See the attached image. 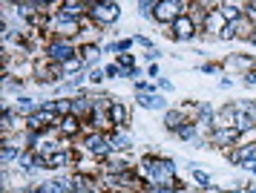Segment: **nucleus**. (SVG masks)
Listing matches in <instances>:
<instances>
[{
    "label": "nucleus",
    "instance_id": "15",
    "mask_svg": "<svg viewBox=\"0 0 256 193\" xmlns=\"http://www.w3.org/2000/svg\"><path fill=\"white\" fill-rule=\"evenodd\" d=\"M98 55H101V49H98L95 44L81 46V61H84V64H95V61H98Z\"/></svg>",
    "mask_w": 256,
    "mask_h": 193
},
{
    "label": "nucleus",
    "instance_id": "23",
    "mask_svg": "<svg viewBox=\"0 0 256 193\" xmlns=\"http://www.w3.org/2000/svg\"><path fill=\"white\" fill-rule=\"evenodd\" d=\"M244 84H256V72H244Z\"/></svg>",
    "mask_w": 256,
    "mask_h": 193
},
{
    "label": "nucleus",
    "instance_id": "21",
    "mask_svg": "<svg viewBox=\"0 0 256 193\" xmlns=\"http://www.w3.org/2000/svg\"><path fill=\"white\" fill-rule=\"evenodd\" d=\"M178 136H182V138H193V136H196V124H184L182 130H178Z\"/></svg>",
    "mask_w": 256,
    "mask_h": 193
},
{
    "label": "nucleus",
    "instance_id": "1",
    "mask_svg": "<svg viewBox=\"0 0 256 193\" xmlns=\"http://www.w3.org/2000/svg\"><path fill=\"white\" fill-rule=\"evenodd\" d=\"M141 170H144V176H147L152 184H173L176 164L167 161V159H144Z\"/></svg>",
    "mask_w": 256,
    "mask_h": 193
},
{
    "label": "nucleus",
    "instance_id": "9",
    "mask_svg": "<svg viewBox=\"0 0 256 193\" xmlns=\"http://www.w3.org/2000/svg\"><path fill=\"white\" fill-rule=\"evenodd\" d=\"M138 104H141V107H147V110H162L167 101H164L162 95H147V92H138Z\"/></svg>",
    "mask_w": 256,
    "mask_h": 193
},
{
    "label": "nucleus",
    "instance_id": "14",
    "mask_svg": "<svg viewBox=\"0 0 256 193\" xmlns=\"http://www.w3.org/2000/svg\"><path fill=\"white\" fill-rule=\"evenodd\" d=\"M84 9H86L84 3H60V6H58V12H60V15H66V18H78Z\"/></svg>",
    "mask_w": 256,
    "mask_h": 193
},
{
    "label": "nucleus",
    "instance_id": "20",
    "mask_svg": "<svg viewBox=\"0 0 256 193\" xmlns=\"http://www.w3.org/2000/svg\"><path fill=\"white\" fill-rule=\"evenodd\" d=\"M32 107H35L32 98H20V101H18V110H20V113H32Z\"/></svg>",
    "mask_w": 256,
    "mask_h": 193
},
{
    "label": "nucleus",
    "instance_id": "24",
    "mask_svg": "<svg viewBox=\"0 0 256 193\" xmlns=\"http://www.w3.org/2000/svg\"><path fill=\"white\" fill-rule=\"evenodd\" d=\"M35 193H44V190H40V187H38V190H35Z\"/></svg>",
    "mask_w": 256,
    "mask_h": 193
},
{
    "label": "nucleus",
    "instance_id": "13",
    "mask_svg": "<svg viewBox=\"0 0 256 193\" xmlns=\"http://www.w3.org/2000/svg\"><path fill=\"white\" fill-rule=\"evenodd\" d=\"M236 138H239V130H236V127H230V130H216V141H219V144H233V141H236Z\"/></svg>",
    "mask_w": 256,
    "mask_h": 193
},
{
    "label": "nucleus",
    "instance_id": "19",
    "mask_svg": "<svg viewBox=\"0 0 256 193\" xmlns=\"http://www.w3.org/2000/svg\"><path fill=\"white\" fill-rule=\"evenodd\" d=\"M193 179H196V184H210L208 170H202V167H193Z\"/></svg>",
    "mask_w": 256,
    "mask_h": 193
},
{
    "label": "nucleus",
    "instance_id": "16",
    "mask_svg": "<svg viewBox=\"0 0 256 193\" xmlns=\"http://www.w3.org/2000/svg\"><path fill=\"white\" fill-rule=\"evenodd\" d=\"M230 26H233V32H236V35H242V38H248V35L254 32V23H250V21H244V18L233 21Z\"/></svg>",
    "mask_w": 256,
    "mask_h": 193
},
{
    "label": "nucleus",
    "instance_id": "22",
    "mask_svg": "<svg viewBox=\"0 0 256 193\" xmlns=\"http://www.w3.org/2000/svg\"><path fill=\"white\" fill-rule=\"evenodd\" d=\"M106 72H101V69H95L92 75H90V81H92V84H101V78H104Z\"/></svg>",
    "mask_w": 256,
    "mask_h": 193
},
{
    "label": "nucleus",
    "instance_id": "18",
    "mask_svg": "<svg viewBox=\"0 0 256 193\" xmlns=\"http://www.w3.org/2000/svg\"><path fill=\"white\" fill-rule=\"evenodd\" d=\"M20 156H24V153L14 147V144H6V147H3V164H9V161L20 159Z\"/></svg>",
    "mask_w": 256,
    "mask_h": 193
},
{
    "label": "nucleus",
    "instance_id": "8",
    "mask_svg": "<svg viewBox=\"0 0 256 193\" xmlns=\"http://www.w3.org/2000/svg\"><path fill=\"white\" fill-rule=\"evenodd\" d=\"M92 113H95L92 98H78V101H72V115H92Z\"/></svg>",
    "mask_w": 256,
    "mask_h": 193
},
{
    "label": "nucleus",
    "instance_id": "17",
    "mask_svg": "<svg viewBox=\"0 0 256 193\" xmlns=\"http://www.w3.org/2000/svg\"><path fill=\"white\" fill-rule=\"evenodd\" d=\"M81 67H84L81 58H72V61H66V64L60 67V72H66V75H75V72H81Z\"/></svg>",
    "mask_w": 256,
    "mask_h": 193
},
{
    "label": "nucleus",
    "instance_id": "2",
    "mask_svg": "<svg viewBox=\"0 0 256 193\" xmlns=\"http://www.w3.org/2000/svg\"><path fill=\"white\" fill-rule=\"evenodd\" d=\"M184 3H178V0H162V3H156V21L162 23H170V21H178L182 15H184Z\"/></svg>",
    "mask_w": 256,
    "mask_h": 193
},
{
    "label": "nucleus",
    "instance_id": "11",
    "mask_svg": "<svg viewBox=\"0 0 256 193\" xmlns=\"http://www.w3.org/2000/svg\"><path fill=\"white\" fill-rule=\"evenodd\" d=\"M164 124H167V130H176V133H178V130L184 127V115L178 113V110H170V113L164 115Z\"/></svg>",
    "mask_w": 256,
    "mask_h": 193
},
{
    "label": "nucleus",
    "instance_id": "25",
    "mask_svg": "<svg viewBox=\"0 0 256 193\" xmlns=\"http://www.w3.org/2000/svg\"><path fill=\"white\" fill-rule=\"evenodd\" d=\"M250 193H256V190H250Z\"/></svg>",
    "mask_w": 256,
    "mask_h": 193
},
{
    "label": "nucleus",
    "instance_id": "3",
    "mask_svg": "<svg viewBox=\"0 0 256 193\" xmlns=\"http://www.w3.org/2000/svg\"><path fill=\"white\" fill-rule=\"evenodd\" d=\"M46 55H49V61H55L58 67H64L66 61H72V58H75V49H72V44H66V41L60 38V41H52V44H49Z\"/></svg>",
    "mask_w": 256,
    "mask_h": 193
},
{
    "label": "nucleus",
    "instance_id": "4",
    "mask_svg": "<svg viewBox=\"0 0 256 193\" xmlns=\"http://www.w3.org/2000/svg\"><path fill=\"white\" fill-rule=\"evenodd\" d=\"M90 15L98 23H112L118 18V3H90Z\"/></svg>",
    "mask_w": 256,
    "mask_h": 193
},
{
    "label": "nucleus",
    "instance_id": "6",
    "mask_svg": "<svg viewBox=\"0 0 256 193\" xmlns=\"http://www.w3.org/2000/svg\"><path fill=\"white\" fill-rule=\"evenodd\" d=\"M40 190H44V193H72V182H70V179H64V176H60V179L44 182V184H40Z\"/></svg>",
    "mask_w": 256,
    "mask_h": 193
},
{
    "label": "nucleus",
    "instance_id": "7",
    "mask_svg": "<svg viewBox=\"0 0 256 193\" xmlns=\"http://www.w3.org/2000/svg\"><path fill=\"white\" fill-rule=\"evenodd\" d=\"M58 124H60L58 130L64 133V136H75V133L81 130V121H78V115H64Z\"/></svg>",
    "mask_w": 256,
    "mask_h": 193
},
{
    "label": "nucleus",
    "instance_id": "12",
    "mask_svg": "<svg viewBox=\"0 0 256 193\" xmlns=\"http://www.w3.org/2000/svg\"><path fill=\"white\" fill-rule=\"evenodd\" d=\"M219 18L222 21H228V23L239 21V6H233V3H222L219 6Z\"/></svg>",
    "mask_w": 256,
    "mask_h": 193
},
{
    "label": "nucleus",
    "instance_id": "5",
    "mask_svg": "<svg viewBox=\"0 0 256 193\" xmlns=\"http://www.w3.org/2000/svg\"><path fill=\"white\" fill-rule=\"evenodd\" d=\"M193 35H196V23L190 21L187 15H182V18H178V21L173 23V38H182V41H190Z\"/></svg>",
    "mask_w": 256,
    "mask_h": 193
},
{
    "label": "nucleus",
    "instance_id": "10",
    "mask_svg": "<svg viewBox=\"0 0 256 193\" xmlns=\"http://www.w3.org/2000/svg\"><path fill=\"white\" fill-rule=\"evenodd\" d=\"M110 121H112V127H121L124 124V121H127V107H124V104H112V107H110Z\"/></svg>",
    "mask_w": 256,
    "mask_h": 193
}]
</instances>
